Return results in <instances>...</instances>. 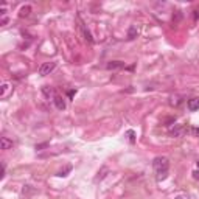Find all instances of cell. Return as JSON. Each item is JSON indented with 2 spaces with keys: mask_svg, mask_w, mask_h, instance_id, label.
Segmentation results:
<instances>
[{
  "mask_svg": "<svg viewBox=\"0 0 199 199\" xmlns=\"http://www.w3.org/2000/svg\"><path fill=\"white\" fill-rule=\"evenodd\" d=\"M56 64L55 62H44L41 67H39V75H42V76H47V75H50L53 70H55Z\"/></svg>",
  "mask_w": 199,
  "mask_h": 199,
  "instance_id": "obj_3",
  "label": "cell"
},
{
  "mask_svg": "<svg viewBox=\"0 0 199 199\" xmlns=\"http://www.w3.org/2000/svg\"><path fill=\"white\" fill-rule=\"evenodd\" d=\"M124 67V62L123 61H111L107 64V68L109 70H118V68H123Z\"/></svg>",
  "mask_w": 199,
  "mask_h": 199,
  "instance_id": "obj_5",
  "label": "cell"
},
{
  "mask_svg": "<svg viewBox=\"0 0 199 199\" xmlns=\"http://www.w3.org/2000/svg\"><path fill=\"white\" fill-rule=\"evenodd\" d=\"M30 13H31V8H30V6H23V8L20 10V17H27Z\"/></svg>",
  "mask_w": 199,
  "mask_h": 199,
  "instance_id": "obj_12",
  "label": "cell"
},
{
  "mask_svg": "<svg viewBox=\"0 0 199 199\" xmlns=\"http://www.w3.org/2000/svg\"><path fill=\"white\" fill-rule=\"evenodd\" d=\"M0 146H2V149H11L13 148V142L10 140V139H6V137H2L0 139Z\"/></svg>",
  "mask_w": 199,
  "mask_h": 199,
  "instance_id": "obj_6",
  "label": "cell"
},
{
  "mask_svg": "<svg viewBox=\"0 0 199 199\" xmlns=\"http://www.w3.org/2000/svg\"><path fill=\"white\" fill-rule=\"evenodd\" d=\"M193 13H194V19H197L199 17V11H193Z\"/></svg>",
  "mask_w": 199,
  "mask_h": 199,
  "instance_id": "obj_20",
  "label": "cell"
},
{
  "mask_svg": "<svg viewBox=\"0 0 199 199\" xmlns=\"http://www.w3.org/2000/svg\"><path fill=\"white\" fill-rule=\"evenodd\" d=\"M6 23H8V19L3 17V19H2V25H6Z\"/></svg>",
  "mask_w": 199,
  "mask_h": 199,
  "instance_id": "obj_19",
  "label": "cell"
},
{
  "mask_svg": "<svg viewBox=\"0 0 199 199\" xmlns=\"http://www.w3.org/2000/svg\"><path fill=\"white\" fill-rule=\"evenodd\" d=\"M10 89H11V86H10L8 83H5V84L2 86V92H0V98H6V95H8Z\"/></svg>",
  "mask_w": 199,
  "mask_h": 199,
  "instance_id": "obj_8",
  "label": "cell"
},
{
  "mask_svg": "<svg viewBox=\"0 0 199 199\" xmlns=\"http://www.w3.org/2000/svg\"><path fill=\"white\" fill-rule=\"evenodd\" d=\"M137 34H139L137 28H135V27H131V28H129V33H128V39H135Z\"/></svg>",
  "mask_w": 199,
  "mask_h": 199,
  "instance_id": "obj_11",
  "label": "cell"
},
{
  "mask_svg": "<svg viewBox=\"0 0 199 199\" xmlns=\"http://www.w3.org/2000/svg\"><path fill=\"white\" fill-rule=\"evenodd\" d=\"M197 168H199V160H197Z\"/></svg>",
  "mask_w": 199,
  "mask_h": 199,
  "instance_id": "obj_22",
  "label": "cell"
},
{
  "mask_svg": "<svg viewBox=\"0 0 199 199\" xmlns=\"http://www.w3.org/2000/svg\"><path fill=\"white\" fill-rule=\"evenodd\" d=\"M174 199H188V196L187 194H179V196H176Z\"/></svg>",
  "mask_w": 199,
  "mask_h": 199,
  "instance_id": "obj_17",
  "label": "cell"
},
{
  "mask_svg": "<svg viewBox=\"0 0 199 199\" xmlns=\"http://www.w3.org/2000/svg\"><path fill=\"white\" fill-rule=\"evenodd\" d=\"M188 109L191 112H194V111L199 109V98H191L190 99V101H188Z\"/></svg>",
  "mask_w": 199,
  "mask_h": 199,
  "instance_id": "obj_7",
  "label": "cell"
},
{
  "mask_svg": "<svg viewBox=\"0 0 199 199\" xmlns=\"http://www.w3.org/2000/svg\"><path fill=\"white\" fill-rule=\"evenodd\" d=\"M81 30H83V33H84V36H86V41H89L90 44L93 42V39H92V36H90V33H89V30H86V27H84V23L81 22Z\"/></svg>",
  "mask_w": 199,
  "mask_h": 199,
  "instance_id": "obj_10",
  "label": "cell"
},
{
  "mask_svg": "<svg viewBox=\"0 0 199 199\" xmlns=\"http://www.w3.org/2000/svg\"><path fill=\"white\" fill-rule=\"evenodd\" d=\"M128 137H129V140L134 143V140H135V139H134V131H128Z\"/></svg>",
  "mask_w": 199,
  "mask_h": 199,
  "instance_id": "obj_16",
  "label": "cell"
},
{
  "mask_svg": "<svg viewBox=\"0 0 199 199\" xmlns=\"http://www.w3.org/2000/svg\"><path fill=\"white\" fill-rule=\"evenodd\" d=\"M181 19H182V13H181V11H176V14L173 16V22H174V23H178Z\"/></svg>",
  "mask_w": 199,
  "mask_h": 199,
  "instance_id": "obj_14",
  "label": "cell"
},
{
  "mask_svg": "<svg viewBox=\"0 0 199 199\" xmlns=\"http://www.w3.org/2000/svg\"><path fill=\"white\" fill-rule=\"evenodd\" d=\"M153 166L157 173V181H163L166 179L168 176V166H170V162L166 157H156L154 162H153Z\"/></svg>",
  "mask_w": 199,
  "mask_h": 199,
  "instance_id": "obj_1",
  "label": "cell"
},
{
  "mask_svg": "<svg viewBox=\"0 0 199 199\" xmlns=\"http://www.w3.org/2000/svg\"><path fill=\"white\" fill-rule=\"evenodd\" d=\"M53 103H55V106H56L59 111H64V109H65V101H64V98H62L61 95H55Z\"/></svg>",
  "mask_w": 199,
  "mask_h": 199,
  "instance_id": "obj_4",
  "label": "cell"
},
{
  "mask_svg": "<svg viewBox=\"0 0 199 199\" xmlns=\"http://www.w3.org/2000/svg\"><path fill=\"white\" fill-rule=\"evenodd\" d=\"M194 179H199V171H196V173H194Z\"/></svg>",
  "mask_w": 199,
  "mask_h": 199,
  "instance_id": "obj_21",
  "label": "cell"
},
{
  "mask_svg": "<svg viewBox=\"0 0 199 199\" xmlns=\"http://www.w3.org/2000/svg\"><path fill=\"white\" fill-rule=\"evenodd\" d=\"M42 92H44V95H45L47 98H50V96H53V98H55V95H56V93L53 92V89H50L48 86H45V87H42Z\"/></svg>",
  "mask_w": 199,
  "mask_h": 199,
  "instance_id": "obj_9",
  "label": "cell"
},
{
  "mask_svg": "<svg viewBox=\"0 0 199 199\" xmlns=\"http://www.w3.org/2000/svg\"><path fill=\"white\" fill-rule=\"evenodd\" d=\"M170 134L173 135V137H184L185 134H190V128H187V126H174L171 131H170Z\"/></svg>",
  "mask_w": 199,
  "mask_h": 199,
  "instance_id": "obj_2",
  "label": "cell"
},
{
  "mask_svg": "<svg viewBox=\"0 0 199 199\" xmlns=\"http://www.w3.org/2000/svg\"><path fill=\"white\" fill-rule=\"evenodd\" d=\"M190 134H191V135L199 137V128H190Z\"/></svg>",
  "mask_w": 199,
  "mask_h": 199,
  "instance_id": "obj_15",
  "label": "cell"
},
{
  "mask_svg": "<svg viewBox=\"0 0 199 199\" xmlns=\"http://www.w3.org/2000/svg\"><path fill=\"white\" fill-rule=\"evenodd\" d=\"M70 171H72V166H67L65 170H62V171L58 173V176H59V178H65V176H67V173H70Z\"/></svg>",
  "mask_w": 199,
  "mask_h": 199,
  "instance_id": "obj_13",
  "label": "cell"
},
{
  "mask_svg": "<svg viewBox=\"0 0 199 199\" xmlns=\"http://www.w3.org/2000/svg\"><path fill=\"white\" fill-rule=\"evenodd\" d=\"M45 146H48V143H42V145H37V146H36V149H41V148H45Z\"/></svg>",
  "mask_w": 199,
  "mask_h": 199,
  "instance_id": "obj_18",
  "label": "cell"
}]
</instances>
